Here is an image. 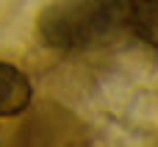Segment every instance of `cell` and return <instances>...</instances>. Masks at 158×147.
<instances>
[{"label":"cell","mask_w":158,"mask_h":147,"mask_svg":"<svg viewBox=\"0 0 158 147\" xmlns=\"http://www.w3.org/2000/svg\"><path fill=\"white\" fill-rule=\"evenodd\" d=\"M128 31H133L136 39L158 50V0H133Z\"/></svg>","instance_id":"3"},{"label":"cell","mask_w":158,"mask_h":147,"mask_svg":"<svg viewBox=\"0 0 158 147\" xmlns=\"http://www.w3.org/2000/svg\"><path fill=\"white\" fill-rule=\"evenodd\" d=\"M31 97H33V86L28 75L14 64L0 61V120L22 114L31 106Z\"/></svg>","instance_id":"2"},{"label":"cell","mask_w":158,"mask_h":147,"mask_svg":"<svg viewBox=\"0 0 158 147\" xmlns=\"http://www.w3.org/2000/svg\"><path fill=\"white\" fill-rule=\"evenodd\" d=\"M133 0H50L39 19V39L53 50H83L128 28Z\"/></svg>","instance_id":"1"}]
</instances>
